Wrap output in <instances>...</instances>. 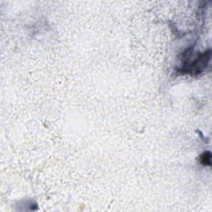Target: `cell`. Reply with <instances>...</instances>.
<instances>
[{
  "label": "cell",
  "instance_id": "1",
  "mask_svg": "<svg viewBox=\"0 0 212 212\" xmlns=\"http://www.w3.org/2000/svg\"><path fill=\"white\" fill-rule=\"evenodd\" d=\"M201 162L204 165H211V153L210 152H206L201 156Z\"/></svg>",
  "mask_w": 212,
  "mask_h": 212
}]
</instances>
